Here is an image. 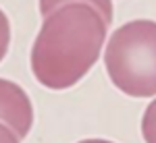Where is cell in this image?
<instances>
[{
    "label": "cell",
    "instance_id": "8992f818",
    "mask_svg": "<svg viewBox=\"0 0 156 143\" xmlns=\"http://www.w3.org/2000/svg\"><path fill=\"white\" fill-rule=\"evenodd\" d=\"M9 44H11V23L4 11L0 9V62L9 52Z\"/></svg>",
    "mask_w": 156,
    "mask_h": 143
},
{
    "label": "cell",
    "instance_id": "ba28073f",
    "mask_svg": "<svg viewBox=\"0 0 156 143\" xmlns=\"http://www.w3.org/2000/svg\"><path fill=\"white\" fill-rule=\"evenodd\" d=\"M79 143H112V141H106V139H83Z\"/></svg>",
    "mask_w": 156,
    "mask_h": 143
},
{
    "label": "cell",
    "instance_id": "277c9868",
    "mask_svg": "<svg viewBox=\"0 0 156 143\" xmlns=\"http://www.w3.org/2000/svg\"><path fill=\"white\" fill-rule=\"evenodd\" d=\"M75 2L92 6L104 19V23L110 25V21H112V0H40V12L44 17H48L50 12H54L56 9L67 6V4H75Z\"/></svg>",
    "mask_w": 156,
    "mask_h": 143
},
{
    "label": "cell",
    "instance_id": "52a82bcc",
    "mask_svg": "<svg viewBox=\"0 0 156 143\" xmlns=\"http://www.w3.org/2000/svg\"><path fill=\"white\" fill-rule=\"evenodd\" d=\"M0 143H19V137L4 124H0Z\"/></svg>",
    "mask_w": 156,
    "mask_h": 143
},
{
    "label": "cell",
    "instance_id": "3957f363",
    "mask_svg": "<svg viewBox=\"0 0 156 143\" xmlns=\"http://www.w3.org/2000/svg\"><path fill=\"white\" fill-rule=\"evenodd\" d=\"M0 124L9 127L19 139L29 135L34 124V106L29 95L12 81L0 79Z\"/></svg>",
    "mask_w": 156,
    "mask_h": 143
},
{
    "label": "cell",
    "instance_id": "6da1fadb",
    "mask_svg": "<svg viewBox=\"0 0 156 143\" xmlns=\"http://www.w3.org/2000/svg\"><path fill=\"white\" fill-rule=\"evenodd\" d=\"M104 19L87 4H67L48 17L31 46V71L48 89H69L96 64L106 39Z\"/></svg>",
    "mask_w": 156,
    "mask_h": 143
},
{
    "label": "cell",
    "instance_id": "5b68a950",
    "mask_svg": "<svg viewBox=\"0 0 156 143\" xmlns=\"http://www.w3.org/2000/svg\"><path fill=\"white\" fill-rule=\"evenodd\" d=\"M142 137L146 143H156V97L148 104L142 116Z\"/></svg>",
    "mask_w": 156,
    "mask_h": 143
},
{
    "label": "cell",
    "instance_id": "7a4b0ae2",
    "mask_svg": "<svg viewBox=\"0 0 156 143\" xmlns=\"http://www.w3.org/2000/svg\"><path fill=\"white\" fill-rule=\"evenodd\" d=\"M104 64L112 85L129 97L156 95V21L135 19L110 36Z\"/></svg>",
    "mask_w": 156,
    "mask_h": 143
}]
</instances>
